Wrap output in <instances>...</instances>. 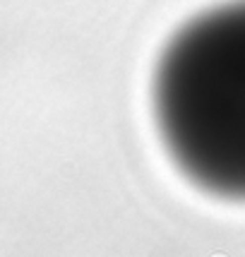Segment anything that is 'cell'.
<instances>
[{"label":"cell","instance_id":"cell-1","mask_svg":"<svg viewBox=\"0 0 245 257\" xmlns=\"http://www.w3.org/2000/svg\"><path fill=\"white\" fill-rule=\"evenodd\" d=\"M152 108L178 173L197 190L245 202V0L202 12L156 60Z\"/></svg>","mask_w":245,"mask_h":257}]
</instances>
